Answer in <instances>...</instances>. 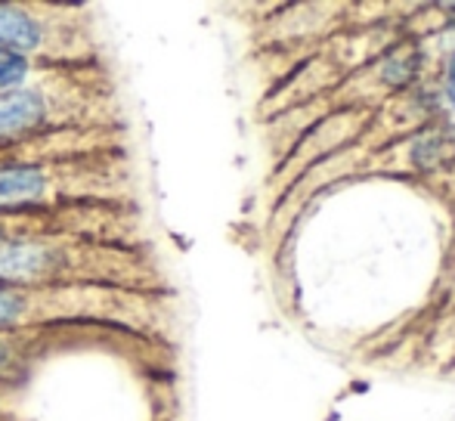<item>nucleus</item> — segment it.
Here are the masks:
<instances>
[{
	"instance_id": "10",
	"label": "nucleus",
	"mask_w": 455,
	"mask_h": 421,
	"mask_svg": "<svg viewBox=\"0 0 455 421\" xmlns=\"http://www.w3.org/2000/svg\"><path fill=\"white\" fill-rule=\"evenodd\" d=\"M440 97H443L446 108L455 112V50L446 56L443 62V75H440Z\"/></svg>"
},
{
	"instance_id": "9",
	"label": "nucleus",
	"mask_w": 455,
	"mask_h": 421,
	"mask_svg": "<svg viewBox=\"0 0 455 421\" xmlns=\"http://www.w3.org/2000/svg\"><path fill=\"white\" fill-rule=\"evenodd\" d=\"M421 68V50L419 47H394L381 53L378 60V78L384 87H406Z\"/></svg>"
},
{
	"instance_id": "8",
	"label": "nucleus",
	"mask_w": 455,
	"mask_h": 421,
	"mask_svg": "<svg viewBox=\"0 0 455 421\" xmlns=\"http://www.w3.org/2000/svg\"><path fill=\"white\" fill-rule=\"evenodd\" d=\"M68 68L78 66H60V62L35 60V56L19 53V50L0 47V93H16L47 84V81H56L60 75H66Z\"/></svg>"
},
{
	"instance_id": "11",
	"label": "nucleus",
	"mask_w": 455,
	"mask_h": 421,
	"mask_svg": "<svg viewBox=\"0 0 455 421\" xmlns=\"http://www.w3.org/2000/svg\"><path fill=\"white\" fill-rule=\"evenodd\" d=\"M16 391V387H4L0 385V421H10V409H6V397Z\"/></svg>"
},
{
	"instance_id": "1",
	"label": "nucleus",
	"mask_w": 455,
	"mask_h": 421,
	"mask_svg": "<svg viewBox=\"0 0 455 421\" xmlns=\"http://www.w3.org/2000/svg\"><path fill=\"white\" fill-rule=\"evenodd\" d=\"M0 285L62 289V285H108V289L171 291L149 242L93 239V235H16L0 239Z\"/></svg>"
},
{
	"instance_id": "7",
	"label": "nucleus",
	"mask_w": 455,
	"mask_h": 421,
	"mask_svg": "<svg viewBox=\"0 0 455 421\" xmlns=\"http://www.w3.org/2000/svg\"><path fill=\"white\" fill-rule=\"evenodd\" d=\"M16 235H93L124 245L146 242L137 205H68L0 214V239H16Z\"/></svg>"
},
{
	"instance_id": "6",
	"label": "nucleus",
	"mask_w": 455,
	"mask_h": 421,
	"mask_svg": "<svg viewBox=\"0 0 455 421\" xmlns=\"http://www.w3.org/2000/svg\"><path fill=\"white\" fill-rule=\"evenodd\" d=\"M121 353L131 360L152 362L162 353H171V344L149 341L133 331L115 329V325L96 322H66V325H41V329L0 331V385L22 387L44 362L66 353Z\"/></svg>"
},
{
	"instance_id": "3",
	"label": "nucleus",
	"mask_w": 455,
	"mask_h": 421,
	"mask_svg": "<svg viewBox=\"0 0 455 421\" xmlns=\"http://www.w3.org/2000/svg\"><path fill=\"white\" fill-rule=\"evenodd\" d=\"M93 127H127L124 99L106 62L68 68L28 91L0 93V143Z\"/></svg>"
},
{
	"instance_id": "5",
	"label": "nucleus",
	"mask_w": 455,
	"mask_h": 421,
	"mask_svg": "<svg viewBox=\"0 0 455 421\" xmlns=\"http://www.w3.org/2000/svg\"><path fill=\"white\" fill-rule=\"evenodd\" d=\"M0 47L60 66L106 62L100 16L84 4L0 0Z\"/></svg>"
},
{
	"instance_id": "4",
	"label": "nucleus",
	"mask_w": 455,
	"mask_h": 421,
	"mask_svg": "<svg viewBox=\"0 0 455 421\" xmlns=\"http://www.w3.org/2000/svg\"><path fill=\"white\" fill-rule=\"evenodd\" d=\"M68 205H137L127 146L50 162L0 164V214Z\"/></svg>"
},
{
	"instance_id": "2",
	"label": "nucleus",
	"mask_w": 455,
	"mask_h": 421,
	"mask_svg": "<svg viewBox=\"0 0 455 421\" xmlns=\"http://www.w3.org/2000/svg\"><path fill=\"white\" fill-rule=\"evenodd\" d=\"M174 314V291L149 295V291L108 289V285H62V289L0 285V331L96 322L171 344Z\"/></svg>"
}]
</instances>
